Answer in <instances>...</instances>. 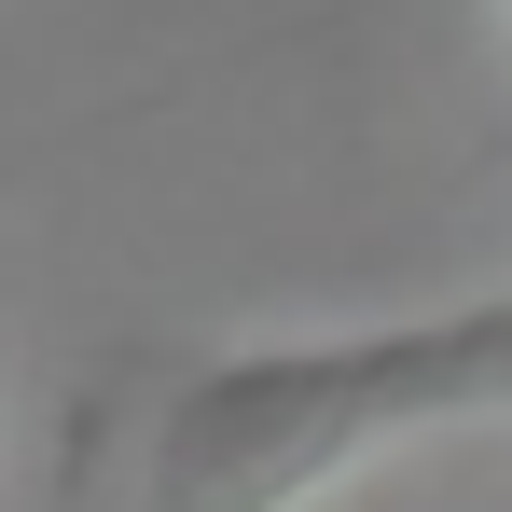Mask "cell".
I'll return each instance as SVG.
<instances>
[{
	"instance_id": "1",
	"label": "cell",
	"mask_w": 512,
	"mask_h": 512,
	"mask_svg": "<svg viewBox=\"0 0 512 512\" xmlns=\"http://www.w3.org/2000/svg\"><path fill=\"white\" fill-rule=\"evenodd\" d=\"M457 416H512V291L429 305L374 333H291L194 360L153 416L139 499L153 512H305L388 443H429Z\"/></svg>"
}]
</instances>
